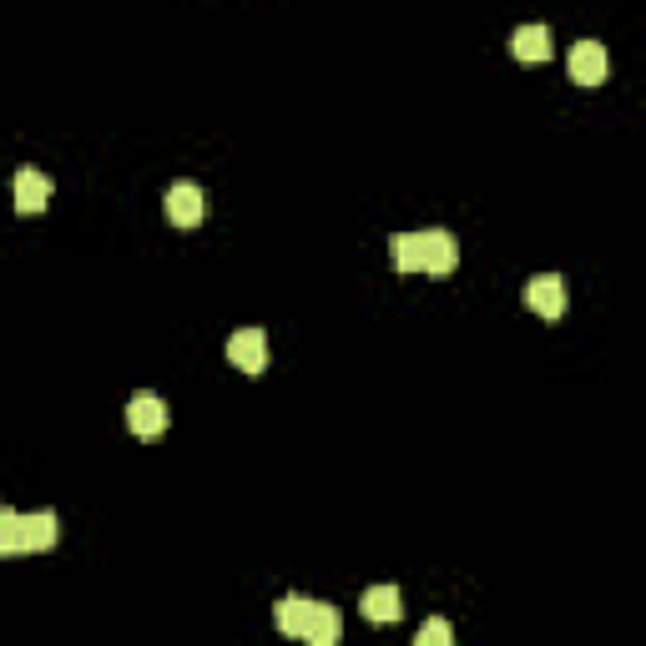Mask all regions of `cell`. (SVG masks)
I'll return each instance as SVG.
<instances>
[{
    "mask_svg": "<svg viewBox=\"0 0 646 646\" xmlns=\"http://www.w3.org/2000/svg\"><path fill=\"white\" fill-rule=\"evenodd\" d=\"M56 510L21 515V510H0V556H25V551H51L56 546Z\"/></svg>",
    "mask_w": 646,
    "mask_h": 646,
    "instance_id": "7a4b0ae2",
    "label": "cell"
},
{
    "mask_svg": "<svg viewBox=\"0 0 646 646\" xmlns=\"http://www.w3.org/2000/svg\"><path fill=\"white\" fill-rule=\"evenodd\" d=\"M526 303H530V313H540V319H561L566 313V278H556V273L530 278Z\"/></svg>",
    "mask_w": 646,
    "mask_h": 646,
    "instance_id": "52a82bcc",
    "label": "cell"
},
{
    "mask_svg": "<svg viewBox=\"0 0 646 646\" xmlns=\"http://www.w3.org/2000/svg\"><path fill=\"white\" fill-rule=\"evenodd\" d=\"M46 203H51V177L46 172H36V168L15 172V213L36 217V213H46Z\"/></svg>",
    "mask_w": 646,
    "mask_h": 646,
    "instance_id": "ba28073f",
    "label": "cell"
},
{
    "mask_svg": "<svg viewBox=\"0 0 646 646\" xmlns=\"http://www.w3.org/2000/svg\"><path fill=\"white\" fill-rule=\"evenodd\" d=\"M344 636V622H338L334 606H323V601H309V622H303V642L313 646H334Z\"/></svg>",
    "mask_w": 646,
    "mask_h": 646,
    "instance_id": "9c48e42d",
    "label": "cell"
},
{
    "mask_svg": "<svg viewBox=\"0 0 646 646\" xmlns=\"http://www.w3.org/2000/svg\"><path fill=\"white\" fill-rule=\"evenodd\" d=\"M364 616L379 622V626L399 622V616H405V596H399V586H369L364 591Z\"/></svg>",
    "mask_w": 646,
    "mask_h": 646,
    "instance_id": "30bf717a",
    "label": "cell"
},
{
    "mask_svg": "<svg viewBox=\"0 0 646 646\" xmlns=\"http://www.w3.org/2000/svg\"><path fill=\"white\" fill-rule=\"evenodd\" d=\"M414 642L419 646H450V642H455V626H450V622H424Z\"/></svg>",
    "mask_w": 646,
    "mask_h": 646,
    "instance_id": "4fadbf2b",
    "label": "cell"
},
{
    "mask_svg": "<svg viewBox=\"0 0 646 646\" xmlns=\"http://www.w3.org/2000/svg\"><path fill=\"white\" fill-rule=\"evenodd\" d=\"M510 51L520 61H551V31H546V25H520V31H515L510 36Z\"/></svg>",
    "mask_w": 646,
    "mask_h": 646,
    "instance_id": "8fae6325",
    "label": "cell"
},
{
    "mask_svg": "<svg viewBox=\"0 0 646 646\" xmlns=\"http://www.w3.org/2000/svg\"><path fill=\"white\" fill-rule=\"evenodd\" d=\"M0 510H6V505H0Z\"/></svg>",
    "mask_w": 646,
    "mask_h": 646,
    "instance_id": "5bb4252c",
    "label": "cell"
},
{
    "mask_svg": "<svg viewBox=\"0 0 646 646\" xmlns=\"http://www.w3.org/2000/svg\"><path fill=\"white\" fill-rule=\"evenodd\" d=\"M566 66H571V82L575 86H601L611 76V56H606V46H601V41H575Z\"/></svg>",
    "mask_w": 646,
    "mask_h": 646,
    "instance_id": "277c9868",
    "label": "cell"
},
{
    "mask_svg": "<svg viewBox=\"0 0 646 646\" xmlns=\"http://www.w3.org/2000/svg\"><path fill=\"white\" fill-rule=\"evenodd\" d=\"M273 622L283 636H303V622H309V596H283L273 611Z\"/></svg>",
    "mask_w": 646,
    "mask_h": 646,
    "instance_id": "7c38bea8",
    "label": "cell"
},
{
    "mask_svg": "<svg viewBox=\"0 0 646 646\" xmlns=\"http://www.w3.org/2000/svg\"><path fill=\"white\" fill-rule=\"evenodd\" d=\"M389 258L399 273H455L460 268V243L455 233L424 228V233H395L389 238Z\"/></svg>",
    "mask_w": 646,
    "mask_h": 646,
    "instance_id": "6da1fadb",
    "label": "cell"
},
{
    "mask_svg": "<svg viewBox=\"0 0 646 646\" xmlns=\"http://www.w3.org/2000/svg\"><path fill=\"white\" fill-rule=\"evenodd\" d=\"M228 364L243 374H263L268 369V334L263 329H238L228 338Z\"/></svg>",
    "mask_w": 646,
    "mask_h": 646,
    "instance_id": "5b68a950",
    "label": "cell"
},
{
    "mask_svg": "<svg viewBox=\"0 0 646 646\" xmlns=\"http://www.w3.org/2000/svg\"><path fill=\"white\" fill-rule=\"evenodd\" d=\"M168 217L177 228H197L207 217V192L197 187V182H177V187L168 192Z\"/></svg>",
    "mask_w": 646,
    "mask_h": 646,
    "instance_id": "8992f818",
    "label": "cell"
},
{
    "mask_svg": "<svg viewBox=\"0 0 646 646\" xmlns=\"http://www.w3.org/2000/svg\"><path fill=\"white\" fill-rule=\"evenodd\" d=\"M127 424H132L137 440H162L172 424V409L162 405V395H137L132 405H127Z\"/></svg>",
    "mask_w": 646,
    "mask_h": 646,
    "instance_id": "3957f363",
    "label": "cell"
}]
</instances>
